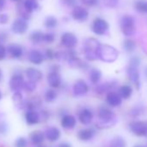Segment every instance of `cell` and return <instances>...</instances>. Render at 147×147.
<instances>
[{"mask_svg":"<svg viewBox=\"0 0 147 147\" xmlns=\"http://www.w3.org/2000/svg\"><path fill=\"white\" fill-rule=\"evenodd\" d=\"M60 69H61V67L58 64H55V65H52L50 67V71H52V72H58L59 73Z\"/></svg>","mask_w":147,"mask_h":147,"instance_id":"cell-49","label":"cell"},{"mask_svg":"<svg viewBox=\"0 0 147 147\" xmlns=\"http://www.w3.org/2000/svg\"><path fill=\"white\" fill-rule=\"evenodd\" d=\"M145 13H147V2H145Z\"/></svg>","mask_w":147,"mask_h":147,"instance_id":"cell-55","label":"cell"},{"mask_svg":"<svg viewBox=\"0 0 147 147\" xmlns=\"http://www.w3.org/2000/svg\"><path fill=\"white\" fill-rule=\"evenodd\" d=\"M95 134H96V131L94 130V128L88 127V128H83L78 131V138L80 140L87 142L93 139Z\"/></svg>","mask_w":147,"mask_h":147,"instance_id":"cell-17","label":"cell"},{"mask_svg":"<svg viewBox=\"0 0 147 147\" xmlns=\"http://www.w3.org/2000/svg\"><path fill=\"white\" fill-rule=\"evenodd\" d=\"M25 75L28 77L29 81L34 82L36 83L42 79V73L36 67H28L25 70Z\"/></svg>","mask_w":147,"mask_h":147,"instance_id":"cell-16","label":"cell"},{"mask_svg":"<svg viewBox=\"0 0 147 147\" xmlns=\"http://www.w3.org/2000/svg\"><path fill=\"white\" fill-rule=\"evenodd\" d=\"M81 1L83 5H86L91 6V7L98 5L99 2H100L99 0H81Z\"/></svg>","mask_w":147,"mask_h":147,"instance_id":"cell-43","label":"cell"},{"mask_svg":"<svg viewBox=\"0 0 147 147\" xmlns=\"http://www.w3.org/2000/svg\"><path fill=\"white\" fill-rule=\"evenodd\" d=\"M47 82H48V84L49 85V87H51L53 89L58 88L61 85V77L58 72L50 71L48 74Z\"/></svg>","mask_w":147,"mask_h":147,"instance_id":"cell-14","label":"cell"},{"mask_svg":"<svg viewBox=\"0 0 147 147\" xmlns=\"http://www.w3.org/2000/svg\"><path fill=\"white\" fill-rule=\"evenodd\" d=\"M61 125L65 129H74L76 125V119L71 114H64L61 116Z\"/></svg>","mask_w":147,"mask_h":147,"instance_id":"cell-19","label":"cell"},{"mask_svg":"<svg viewBox=\"0 0 147 147\" xmlns=\"http://www.w3.org/2000/svg\"><path fill=\"white\" fill-rule=\"evenodd\" d=\"M43 34L44 33H42L40 30H35V31L31 32V34L30 35V39L34 44H38L42 42Z\"/></svg>","mask_w":147,"mask_h":147,"instance_id":"cell-28","label":"cell"},{"mask_svg":"<svg viewBox=\"0 0 147 147\" xmlns=\"http://www.w3.org/2000/svg\"><path fill=\"white\" fill-rule=\"evenodd\" d=\"M24 7L26 12L30 14L34 11H36L39 8V4L37 0H25L24 3Z\"/></svg>","mask_w":147,"mask_h":147,"instance_id":"cell-25","label":"cell"},{"mask_svg":"<svg viewBox=\"0 0 147 147\" xmlns=\"http://www.w3.org/2000/svg\"><path fill=\"white\" fill-rule=\"evenodd\" d=\"M100 44L101 43L94 37H89L85 40L83 44V52L85 58L88 61H93L98 59V49Z\"/></svg>","mask_w":147,"mask_h":147,"instance_id":"cell-2","label":"cell"},{"mask_svg":"<svg viewBox=\"0 0 147 147\" xmlns=\"http://www.w3.org/2000/svg\"><path fill=\"white\" fill-rule=\"evenodd\" d=\"M2 80H3V70L0 67V82H2Z\"/></svg>","mask_w":147,"mask_h":147,"instance_id":"cell-52","label":"cell"},{"mask_svg":"<svg viewBox=\"0 0 147 147\" xmlns=\"http://www.w3.org/2000/svg\"><path fill=\"white\" fill-rule=\"evenodd\" d=\"M115 86V84L113 82H107V83H103L100 85H98L97 88H95V92L99 94H102L104 93H109L112 91L113 88Z\"/></svg>","mask_w":147,"mask_h":147,"instance_id":"cell-27","label":"cell"},{"mask_svg":"<svg viewBox=\"0 0 147 147\" xmlns=\"http://www.w3.org/2000/svg\"><path fill=\"white\" fill-rule=\"evenodd\" d=\"M12 1H14V2H20L21 0H12Z\"/></svg>","mask_w":147,"mask_h":147,"instance_id":"cell-56","label":"cell"},{"mask_svg":"<svg viewBox=\"0 0 147 147\" xmlns=\"http://www.w3.org/2000/svg\"><path fill=\"white\" fill-rule=\"evenodd\" d=\"M26 92L28 93H32L36 90V83L34 82H31V81H28V82H25L24 84V88H23Z\"/></svg>","mask_w":147,"mask_h":147,"instance_id":"cell-33","label":"cell"},{"mask_svg":"<svg viewBox=\"0 0 147 147\" xmlns=\"http://www.w3.org/2000/svg\"><path fill=\"white\" fill-rule=\"evenodd\" d=\"M28 146V140L24 138H18L15 142V147H27Z\"/></svg>","mask_w":147,"mask_h":147,"instance_id":"cell-37","label":"cell"},{"mask_svg":"<svg viewBox=\"0 0 147 147\" xmlns=\"http://www.w3.org/2000/svg\"><path fill=\"white\" fill-rule=\"evenodd\" d=\"M24 82H25V81H24V78L21 72L14 73L10 80V82H9V87H10L11 91L13 93L20 92L24 88Z\"/></svg>","mask_w":147,"mask_h":147,"instance_id":"cell-6","label":"cell"},{"mask_svg":"<svg viewBox=\"0 0 147 147\" xmlns=\"http://www.w3.org/2000/svg\"><path fill=\"white\" fill-rule=\"evenodd\" d=\"M126 73L130 81L135 85L136 88L138 90L141 87V82H140V75H139V71L138 70V67L128 66L126 69Z\"/></svg>","mask_w":147,"mask_h":147,"instance_id":"cell-12","label":"cell"},{"mask_svg":"<svg viewBox=\"0 0 147 147\" xmlns=\"http://www.w3.org/2000/svg\"><path fill=\"white\" fill-rule=\"evenodd\" d=\"M123 48L126 52L131 53L136 49V42L131 39H126L123 42Z\"/></svg>","mask_w":147,"mask_h":147,"instance_id":"cell-31","label":"cell"},{"mask_svg":"<svg viewBox=\"0 0 147 147\" xmlns=\"http://www.w3.org/2000/svg\"><path fill=\"white\" fill-rule=\"evenodd\" d=\"M88 85L83 80H78L75 82L73 87V94L76 97H81L88 94Z\"/></svg>","mask_w":147,"mask_h":147,"instance_id":"cell-10","label":"cell"},{"mask_svg":"<svg viewBox=\"0 0 147 147\" xmlns=\"http://www.w3.org/2000/svg\"><path fill=\"white\" fill-rule=\"evenodd\" d=\"M109 147H126V142L122 137L118 136L110 141Z\"/></svg>","mask_w":147,"mask_h":147,"instance_id":"cell-29","label":"cell"},{"mask_svg":"<svg viewBox=\"0 0 147 147\" xmlns=\"http://www.w3.org/2000/svg\"><path fill=\"white\" fill-rule=\"evenodd\" d=\"M7 55V50L6 48L3 45L0 44V61H3Z\"/></svg>","mask_w":147,"mask_h":147,"instance_id":"cell-45","label":"cell"},{"mask_svg":"<svg viewBox=\"0 0 147 147\" xmlns=\"http://www.w3.org/2000/svg\"><path fill=\"white\" fill-rule=\"evenodd\" d=\"M118 94L122 100H127L132 94V88L131 85H122L119 87Z\"/></svg>","mask_w":147,"mask_h":147,"instance_id":"cell-24","label":"cell"},{"mask_svg":"<svg viewBox=\"0 0 147 147\" xmlns=\"http://www.w3.org/2000/svg\"><path fill=\"white\" fill-rule=\"evenodd\" d=\"M29 25L27 21L22 19V18H18L16 19L11 25V30L13 33L17 35H23L28 30Z\"/></svg>","mask_w":147,"mask_h":147,"instance_id":"cell-11","label":"cell"},{"mask_svg":"<svg viewBox=\"0 0 147 147\" xmlns=\"http://www.w3.org/2000/svg\"><path fill=\"white\" fill-rule=\"evenodd\" d=\"M28 59L31 63L35 65H40L41 63H42L44 60V55L39 50L32 49L28 54Z\"/></svg>","mask_w":147,"mask_h":147,"instance_id":"cell-22","label":"cell"},{"mask_svg":"<svg viewBox=\"0 0 147 147\" xmlns=\"http://www.w3.org/2000/svg\"><path fill=\"white\" fill-rule=\"evenodd\" d=\"M5 5V0H0V10H3Z\"/></svg>","mask_w":147,"mask_h":147,"instance_id":"cell-50","label":"cell"},{"mask_svg":"<svg viewBox=\"0 0 147 147\" xmlns=\"http://www.w3.org/2000/svg\"><path fill=\"white\" fill-rule=\"evenodd\" d=\"M1 98H2V93H1V91H0V100H1Z\"/></svg>","mask_w":147,"mask_h":147,"instance_id":"cell-57","label":"cell"},{"mask_svg":"<svg viewBox=\"0 0 147 147\" xmlns=\"http://www.w3.org/2000/svg\"><path fill=\"white\" fill-rule=\"evenodd\" d=\"M24 118H25L26 123L30 125H36L41 120L40 114L36 110H27L25 113Z\"/></svg>","mask_w":147,"mask_h":147,"instance_id":"cell-21","label":"cell"},{"mask_svg":"<svg viewBox=\"0 0 147 147\" xmlns=\"http://www.w3.org/2000/svg\"><path fill=\"white\" fill-rule=\"evenodd\" d=\"M61 5L67 7H76L77 5V0H60Z\"/></svg>","mask_w":147,"mask_h":147,"instance_id":"cell-40","label":"cell"},{"mask_svg":"<svg viewBox=\"0 0 147 147\" xmlns=\"http://www.w3.org/2000/svg\"><path fill=\"white\" fill-rule=\"evenodd\" d=\"M144 75H145V76H146V78H147V67L144 68Z\"/></svg>","mask_w":147,"mask_h":147,"instance_id":"cell-54","label":"cell"},{"mask_svg":"<svg viewBox=\"0 0 147 147\" xmlns=\"http://www.w3.org/2000/svg\"><path fill=\"white\" fill-rule=\"evenodd\" d=\"M109 30V24L101 18H97L94 20L92 24V30L98 36L105 35Z\"/></svg>","mask_w":147,"mask_h":147,"instance_id":"cell-7","label":"cell"},{"mask_svg":"<svg viewBox=\"0 0 147 147\" xmlns=\"http://www.w3.org/2000/svg\"><path fill=\"white\" fill-rule=\"evenodd\" d=\"M7 53L13 59H19L24 54V49L18 43H11L6 48Z\"/></svg>","mask_w":147,"mask_h":147,"instance_id":"cell-15","label":"cell"},{"mask_svg":"<svg viewBox=\"0 0 147 147\" xmlns=\"http://www.w3.org/2000/svg\"><path fill=\"white\" fill-rule=\"evenodd\" d=\"M7 131V125L5 123H1L0 124V133H5Z\"/></svg>","mask_w":147,"mask_h":147,"instance_id":"cell-48","label":"cell"},{"mask_svg":"<svg viewBox=\"0 0 147 147\" xmlns=\"http://www.w3.org/2000/svg\"><path fill=\"white\" fill-rule=\"evenodd\" d=\"M12 99H13V100L18 105V104H20V103L23 101V94H21V92H16V93L13 94ZM18 105H17V106H18Z\"/></svg>","mask_w":147,"mask_h":147,"instance_id":"cell-42","label":"cell"},{"mask_svg":"<svg viewBox=\"0 0 147 147\" xmlns=\"http://www.w3.org/2000/svg\"><path fill=\"white\" fill-rule=\"evenodd\" d=\"M55 39V36L52 32H49V33H44L43 34L42 42H45L46 43H52V42H54Z\"/></svg>","mask_w":147,"mask_h":147,"instance_id":"cell-36","label":"cell"},{"mask_svg":"<svg viewBox=\"0 0 147 147\" xmlns=\"http://www.w3.org/2000/svg\"><path fill=\"white\" fill-rule=\"evenodd\" d=\"M133 147H146V146H144V145H143V144H135Z\"/></svg>","mask_w":147,"mask_h":147,"instance_id":"cell-53","label":"cell"},{"mask_svg":"<svg viewBox=\"0 0 147 147\" xmlns=\"http://www.w3.org/2000/svg\"><path fill=\"white\" fill-rule=\"evenodd\" d=\"M30 138L31 143L34 145L38 146V145L42 144V143L45 140V136H44V133L42 131H35L30 134Z\"/></svg>","mask_w":147,"mask_h":147,"instance_id":"cell-23","label":"cell"},{"mask_svg":"<svg viewBox=\"0 0 147 147\" xmlns=\"http://www.w3.org/2000/svg\"><path fill=\"white\" fill-rule=\"evenodd\" d=\"M7 37H8V35L6 32L5 31L0 32V44H3L4 42H5L7 40Z\"/></svg>","mask_w":147,"mask_h":147,"instance_id":"cell-47","label":"cell"},{"mask_svg":"<svg viewBox=\"0 0 147 147\" xmlns=\"http://www.w3.org/2000/svg\"><path fill=\"white\" fill-rule=\"evenodd\" d=\"M99 121L96 123V127L99 129H107L113 127L117 122L115 113L107 106H100L98 110Z\"/></svg>","mask_w":147,"mask_h":147,"instance_id":"cell-1","label":"cell"},{"mask_svg":"<svg viewBox=\"0 0 147 147\" xmlns=\"http://www.w3.org/2000/svg\"><path fill=\"white\" fill-rule=\"evenodd\" d=\"M119 57V51L114 47L108 44H100L98 49V59L104 62L111 63Z\"/></svg>","mask_w":147,"mask_h":147,"instance_id":"cell-3","label":"cell"},{"mask_svg":"<svg viewBox=\"0 0 147 147\" xmlns=\"http://www.w3.org/2000/svg\"><path fill=\"white\" fill-rule=\"evenodd\" d=\"M102 3L104 6H106L107 8L113 9L118 6L119 0H102Z\"/></svg>","mask_w":147,"mask_h":147,"instance_id":"cell-35","label":"cell"},{"mask_svg":"<svg viewBox=\"0 0 147 147\" xmlns=\"http://www.w3.org/2000/svg\"><path fill=\"white\" fill-rule=\"evenodd\" d=\"M144 113V107L142 106H135L130 112V114L132 117H138Z\"/></svg>","mask_w":147,"mask_h":147,"instance_id":"cell-34","label":"cell"},{"mask_svg":"<svg viewBox=\"0 0 147 147\" xmlns=\"http://www.w3.org/2000/svg\"><path fill=\"white\" fill-rule=\"evenodd\" d=\"M102 77V74L98 68H92L89 72V80L93 84H98Z\"/></svg>","mask_w":147,"mask_h":147,"instance_id":"cell-26","label":"cell"},{"mask_svg":"<svg viewBox=\"0 0 147 147\" xmlns=\"http://www.w3.org/2000/svg\"><path fill=\"white\" fill-rule=\"evenodd\" d=\"M59 147H72V146L68 143H61V144H59Z\"/></svg>","mask_w":147,"mask_h":147,"instance_id":"cell-51","label":"cell"},{"mask_svg":"<svg viewBox=\"0 0 147 147\" xmlns=\"http://www.w3.org/2000/svg\"><path fill=\"white\" fill-rule=\"evenodd\" d=\"M93 119H94V113L92 110L88 107L82 108L78 113V119L84 125H90L91 122L93 121Z\"/></svg>","mask_w":147,"mask_h":147,"instance_id":"cell-13","label":"cell"},{"mask_svg":"<svg viewBox=\"0 0 147 147\" xmlns=\"http://www.w3.org/2000/svg\"><path fill=\"white\" fill-rule=\"evenodd\" d=\"M130 131L136 136H147V121L146 120H134L129 124Z\"/></svg>","mask_w":147,"mask_h":147,"instance_id":"cell-5","label":"cell"},{"mask_svg":"<svg viewBox=\"0 0 147 147\" xmlns=\"http://www.w3.org/2000/svg\"><path fill=\"white\" fill-rule=\"evenodd\" d=\"M55 58L58 61H65L67 60V53L63 51L55 52Z\"/></svg>","mask_w":147,"mask_h":147,"instance_id":"cell-41","label":"cell"},{"mask_svg":"<svg viewBox=\"0 0 147 147\" xmlns=\"http://www.w3.org/2000/svg\"><path fill=\"white\" fill-rule=\"evenodd\" d=\"M36 147H45V146H43L42 144H41V145H38V146H36Z\"/></svg>","mask_w":147,"mask_h":147,"instance_id":"cell-58","label":"cell"},{"mask_svg":"<svg viewBox=\"0 0 147 147\" xmlns=\"http://www.w3.org/2000/svg\"><path fill=\"white\" fill-rule=\"evenodd\" d=\"M135 9L140 13H145V2L138 1L135 3Z\"/></svg>","mask_w":147,"mask_h":147,"instance_id":"cell-38","label":"cell"},{"mask_svg":"<svg viewBox=\"0 0 147 147\" xmlns=\"http://www.w3.org/2000/svg\"><path fill=\"white\" fill-rule=\"evenodd\" d=\"M44 98H45V100L47 102H53L57 98V93H56V91L55 89L49 88L45 92Z\"/></svg>","mask_w":147,"mask_h":147,"instance_id":"cell-32","label":"cell"},{"mask_svg":"<svg viewBox=\"0 0 147 147\" xmlns=\"http://www.w3.org/2000/svg\"><path fill=\"white\" fill-rule=\"evenodd\" d=\"M88 11L86 8L76 5V7H74L72 11V18L75 19L76 21L78 22H85L88 18Z\"/></svg>","mask_w":147,"mask_h":147,"instance_id":"cell-9","label":"cell"},{"mask_svg":"<svg viewBox=\"0 0 147 147\" xmlns=\"http://www.w3.org/2000/svg\"><path fill=\"white\" fill-rule=\"evenodd\" d=\"M61 43L68 49H73L78 43L76 36L72 32H65L61 36Z\"/></svg>","mask_w":147,"mask_h":147,"instance_id":"cell-8","label":"cell"},{"mask_svg":"<svg viewBox=\"0 0 147 147\" xmlns=\"http://www.w3.org/2000/svg\"><path fill=\"white\" fill-rule=\"evenodd\" d=\"M9 21V16L7 14H1L0 15V24H5Z\"/></svg>","mask_w":147,"mask_h":147,"instance_id":"cell-46","label":"cell"},{"mask_svg":"<svg viewBox=\"0 0 147 147\" xmlns=\"http://www.w3.org/2000/svg\"><path fill=\"white\" fill-rule=\"evenodd\" d=\"M120 29L125 36H131L136 33L135 19L133 17L125 15L120 19Z\"/></svg>","mask_w":147,"mask_h":147,"instance_id":"cell-4","label":"cell"},{"mask_svg":"<svg viewBox=\"0 0 147 147\" xmlns=\"http://www.w3.org/2000/svg\"><path fill=\"white\" fill-rule=\"evenodd\" d=\"M140 62H141V61H140V58L138 56H132L130 59L129 66L133 67H138L140 65Z\"/></svg>","mask_w":147,"mask_h":147,"instance_id":"cell-39","label":"cell"},{"mask_svg":"<svg viewBox=\"0 0 147 147\" xmlns=\"http://www.w3.org/2000/svg\"><path fill=\"white\" fill-rule=\"evenodd\" d=\"M58 24V21L56 18L54 16H49L46 18L44 21V25L47 29H55Z\"/></svg>","mask_w":147,"mask_h":147,"instance_id":"cell-30","label":"cell"},{"mask_svg":"<svg viewBox=\"0 0 147 147\" xmlns=\"http://www.w3.org/2000/svg\"><path fill=\"white\" fill-rule=\"evenodd\" d=\"M44 136L49 141L55 142L61 137V131L59 130V128H57L55 126H50L46 129Z\"/></svg>","mask_w":147,"mask_h":147,"instance_id":"cell-20","label":"cell"},{"mask_svg":"<svg viewBox=\"0 0 147 147\" xmlns=\"http://www.w3.org/2000/svg\"><path fill=\"white\" fill-rule=\"evenodd\" d=\"M106 100H107V105L109 107H119L121 105V103H122V99L120 98L119 94L115 93L113 91H111V92L107 93Z\"/></svg>","mask_w":147,"mask_h":147,"instance_id":"cell-18","label":"cell"},{"mask_svg":"<svg viewBox=\"0 0 147 147\" xmlns=\"http://www.w3.org/2000/svg\"><path fill=\"white\" fill-rule=\"evenodd\" d=\"M44 57L47 58L48 60H52L55 58V52L51 49H47L44 53Z\"/></svg>","mask_w":147,"mask_h":147,"instance_id":"cell-44","label":"cell"}]
</instances>
